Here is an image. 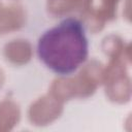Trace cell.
Segmentation results:
<instances>
[{"label": "cell", "mask_w": 132, "mask_h": 132, "mask_svg": "<svg viewBox=\"0 0 132 132\" xmlns=\"http://www.w3.org/2000/svg\"><path fill=\"white\" fill-rule=\"evenodd\" d=\"M37 50L43 63L55 72L68 74L74 71L88 54L82 25L75 19L64 20L40 37Z\"/></svg>", "instance_id": "1"}, {"label": "cell", "mask_w": 132, "mask_h": 132, "mask_svg": "<svg viewBox=\"0 0 132 132\" xmlns=\"http://www.w3.org/2000/svg\"><path fill=\"white\" fill-rule=\"evenodd\" d=\"M103 78V69L98 63H90L74 77L56 79L51 88V94L63 101L73 97H86L91 95L97 84Z\"/></svg>", "instance_id": "2"}, {"label": "cell", "mask_w": 132, "mask_h": 132, "mask_svg": "<svg viewBox=\"0 0 132 132\" xmlns=\"http://www.w3.org/2000/svg\"><path fill=\"white\" fill-rule=\"evenodd\" d=\"M62 111V101L52 94L35 101L29 109V118L35 125H46L56 120Z\"/></svg>", "instance_id": "3"}, {"label": "cell", "mask_w": 132, "mask_h": 132, "mask_svg": "<svg viewBox=\"0 0 132 132\" xmlns=\"http://www.w3.org/2000/svg\"><path fill=\"white\" fill-rule=\"evenodd\" d=\"M25 22V13L18 6L0 5V32L19 29Z\"/></svg>", "instance_id": "4"}, {"label": "cell", "mask_w": 132, "mask_h": 132, "mask_svg": "<svg viewBox=\"0 0 132 132\" xmlns=\"http://www.w3.org/2000/svg\"><path fill=\"white\" fill-rule=\"evenodd\" d=\"M4 54L12 63L24 64L30 60L32 48L30 43L26 40H13L6 44Z\"/></svg>", "instance_id": "5"}, {"label": "cell", "mask_w": 132, "mask_h": 132, "mask_svg": "<svg viewBox=\"0 0 132 132\" xmlns=\"http://www.w3.org/2000/svg\"><path fill=\"white\" fill-rule=\"evenodd\" d=\"M20 119L19 106L11 100H4L0 103V132L11 130Z\"/></svg>", "instance_id": "6"}, {"label": "cell", "mask_w": 132, "mask_h": 132, "mask_svg": "<svg viewBox=\"0 0 132 132\" xmlns=\"http://www.w3.org/2000/svg\"><path fill=\"white\" fill-rule=\"evenodd\" d=\"M92 0H61L58 4L55 13H62L68 10H87L90 7Z\"/></svg>", "instance_id": "7"}, {"label": "cell", "mask_w": 132, "mask_h": 132, "mask_svg": "<svg viewBox=\"0 0 132 132\" xmlns=\"http://www.w3.org/2000/svg\"><path fill=\"white\" fill-rule=\"evenodd\" d=\"M118 0H103V7L111 10V11H114V6H116V3H117Z\"/></svg>", "instance_id": "8"}, {"label": "cell", "mask_w": 132, "mask_h": 132, "mask_svg": "<svg viewBox=\"0 0 132 132\" xmlns=\"http://www.w3.org/2000/svg\"><path fill=\"white\" fill-rule=\"evenodd\" d=\"M60 1L61 0H48V7H50L51 11H53V12L55 11V9L57 8V6H58Z\"/></svg>", "instance_id": "9"}, {"label": "cell", "mask_w": 132, "mask_h": 132, "mask_svg": "<svg viewBox=\"0 0 132 132\" xmlns=\"http://www.w3.org/2000/svg\"><path fill=\"white\" fill-rule=\"evenodd\" d=\"M2 82H3V73H2V71L0 70V86L2 85Z\"/></svg>", "instance_id": "10"}]
</instances>
